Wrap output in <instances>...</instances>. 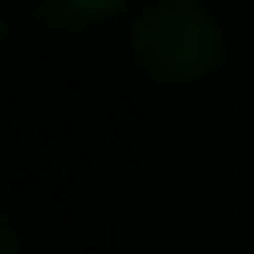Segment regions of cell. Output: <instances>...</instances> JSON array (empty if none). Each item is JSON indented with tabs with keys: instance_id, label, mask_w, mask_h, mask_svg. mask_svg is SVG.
I'll return each mask as SVG.
<instances>
[{
	"instance_id": "cell-3",
	"label": "cell",
	"mask_w": 254,
	"mask_h": 254,
	"mask_svg": "<svg viewBox=\"0 0 254 254\" xmlns=\"http://www.w3.org/2000/svg\"><path fill=\"white\" fill-rule=\"evenodd\" d=\"M0 254H22V232L6 221V210H0Z\"/></svg>"
},
{
	"instance_id": "cell-1",
	"label": "cell",
	"mask_w": 254,
	"mask_h": 254,
	"mask_svg": "<svg viewBox=\"0 0 254 254\" xmlns=\"http://www.w3.org/2000/svg\"><path fill=\"white\" fill-rule=\"evenodd\" d=\"M227 33L199 0H155L127 28V66L155 89H188L221 72Z\"/></svg>"
},
{
	"instance_id": "cell-2",
	"label": "cell",
	"mask_w": 254,
	"mask_h": 254,
	"mask_svg": "<svg viewBox=\"0 0 254 254\" xmlns=\"http://www.w3.org/2000/svg\"><path fill=\"white\" fill-rule=\"evenodd\" d=\"M11 6L33 28H94V22L116 17L127 0H11Z\"/></svg>"
}]
</instances>
